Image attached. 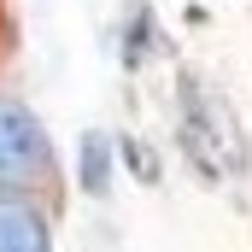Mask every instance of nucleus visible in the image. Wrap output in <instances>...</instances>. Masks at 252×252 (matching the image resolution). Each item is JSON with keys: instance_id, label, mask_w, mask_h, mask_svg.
<instances>
[{"instance_id": "20e7f679", "label": "nucleus", "mask_w": 252, "mask_h": 252, "mask_svg": "<svg viewBox=\"0 0 252 252\" xmlns=\"http://www.w3.org/2000/svg\"><path fill=\"white\" fill-rule=\"evenodd\" d=\"M158 47H164L158 12L147 0H129L124 18H118V59H124V70H141L147 59H158Z\"/></svg>"}, {"instance_id": "39448f33", "label": "nucleus", "mask_w": 252, "mask_h": 252, "mask_svg": "<svg viewBox=\"0 0 252 252\" xmlns=\"http://www.w3.org/2000/svg\"><path fill=\"white\" fill-rule=\"evenodd\" d=\"M118 164H129V176L135 182H158V158H153V147L147 141H135V135H118Z\"/></svg>"}, {"instance_id": "7ed1b4c3", "label": "nucleus", "mask_w": 252, "mask_h": 252, "mask_svg": "<svg viewBox=\"0 0 252 252\" xmlns=\"http://www.w3.org/2000/svg\"><path fill=\"white\" fill-rule=\"evenodd\" d=\"M70 176L88 199H106L118 188V135L112 129H82L76 153H70Z\"/></svg>"}, {"instance_id": "f257e3e1", "label": "nucleus", "mask_w": 252, "mask_h": 252, "mask_svg": "<svg viewBox=\"0 0 252 252\" xmlns=\"http://www.w3.org/2000/svg\"><path fill=\"white\" fill-rule=\"evenodd\" d=\"M0 193L59 199V147L24 94H0Z\"/></svg>"}, {"instance_id": "f03ea898", "label": "nucleus", "mask_w": 252, "mask_h": 252, "mask_svg": "<svg viewBox=\"0 0 252 252\" xmlns=\"http://www.w3.org/2000/svg\"><path fill=\"white\" fill-rule=\"evenodd\" d=\"M0 252H59L53 205L35 193H0Z\"/></svg>"}]
</instances>
